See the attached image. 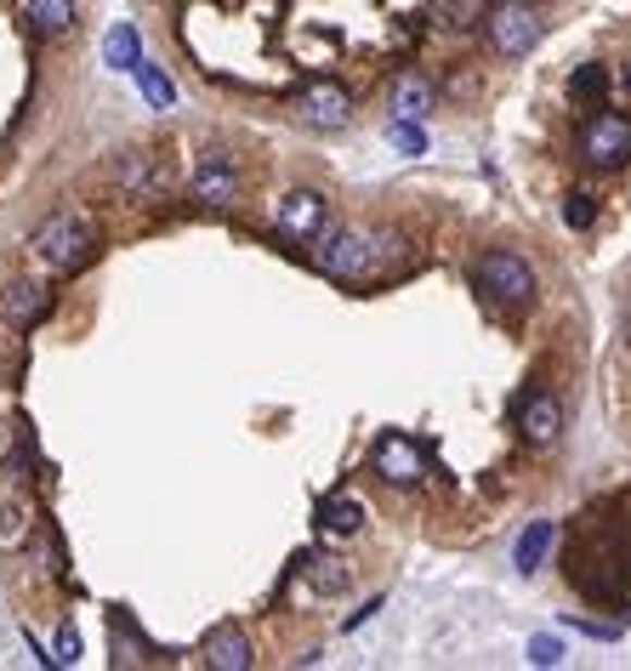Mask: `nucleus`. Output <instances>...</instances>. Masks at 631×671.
<instances>
[{
	"instance_id": "nucleus-1",
	"label": "nucleus",
	"mask_w": 631,
	"mask_h": 671,
	"mask_svg": "<svg viewBox=\"0 0 631 671\" xmlns=\"http://www.w3.org/2000/svg\"><path fill=\"white\" fill-rule=\"evenodd\" d=\"M404 239L398 234H375V228H336L313 245V262L319 273H331L342 285H364V279H382V273L398 262Z\"/></svg>"
},
{
	"instance_id": "nucleus-2",
	"label": "nucleus",
	"mask_w": 631,
	"mask_h": 671,
	"mask_svg": "<svg viewBox=\"0 0 631 671\" xmlns=\"http://www.w3.org/2000/svg\"><path fill=\"white\" fill-rule=\"evenodd\" d=\"M472 285L500 308H523L529 296H535V268H529L518 251H484L472 268Z\"/></svg>"
},
{
	"instance_id": "nucleus-3",
	"label": "nucleus",
	"mask_w": 631,
	"mask_h": 671,
	"mask_svg": "<svg viewBox=\"0 0 631 671\" xmlns=\"http://www.w3.org/2000/svg\"><path fill=\"white\" fill-rule=\"evenodd\" d=\"M86 245H91V228H86V216H74V211H58V216H46L35 228V257L46 268H58V273L81 262Z\"/></svg>"
},
{
	"instance_id": "nucleus-4",
	"label": "nucleus",
	"mask_w": 631,
	"mask_h": 671,
	"mask_svg": "<svg viewBox=\"0 0 631 671\" xmlns=\"http://www.w3.org/2000/svg\"><path fill=\"white\" fill-rule=\"evenodd\" d=\"M370 472L382 484H421L426 479V456H421V444L416 438H404V433H382L375 438V450H370Z\"/></svg>"
},
{
	"instance_id": "nucleus-5",
	"label": "nucleus",
	"mask_w": 631,
	"mask_h": 671,
	"mask_svg": "<svg viewBox=\"0 0 631 671\" xmlns=\"http://www.w3.org/2000/svg\"><path fill=\"white\" fill-rule=\"evenodd\" d=\"M580 154L603 171L626 165L631 160V114H592L586 132H580Z\"/></svg>"
},
{
	"instance_id": "nucleus-6",
	"label": "nucleus",
	"mask_w": 631,
	"mask_h": 671,
	"mask_svg": "<svg viewBox=\"0 0 631 671\" xmlns=\"http://www.w3.org/2000/svg\"><path fill=\"white\" fill-rule=\"evenodd\" d=\"M535 40H541V17L529 12V7L507 0V7L490 12V46H495V58H529V52H535Z\"/></svg>"
},
{
	"instance_id": "nucleus-7",
	"label": "nucleus",
	"mask_w": 631,
	"mask_h": 671,
	"mask_svg": "<svg viewBox=\"0 0 631 671\" xmlns=\"http://www.w3.org/2000/svg\"><path fill=\"white\" fill-rule=\"evenodd\" d=\"M296 120H301V126H313V132H342L347 120H352V97H347V86H336V80L301 86V97H296Z\"/></svg>"
},
{
	"instance_id": "nucleus-8",
	"label": "nucleus",
	"mask_w": 631,
	"mask_h": 671,
	"mask_svg": "<svg viewBox=\"0 0 631 671\" xmlns=\"http://www.w3.org/2000/svg\"><path fill=\"white\" fill-rule=\"evenodd\" d=\"M17 472H23V456H12L7 467H0V546H17L35 530V501L23 495Z\"/></svg>"
},
{
	"instance_id": "nucleus-9",
	"label": "nucleus",
	"mask_w": 631,
	"mask_h": 671,
	"mask_svg": "<svg viewBox=\"0 0 631 671\" xmlns=\"http://www.w3.org/2000/svg\"><path fill=\"white\" fill-rule=\"evenodd\" d=\"M273 228H280L285 239H296V245L319 239V234H324V194H313V188H290L285 200L273 206Z\"/></svg>"
},
{
	"instance_id": "nucleus-10",
	"label": "nucleus",
	"mask_w": 631,
	"mask_h": 671,
	"mask_svg": "<svg viewBox=\"0 0 631 671\" xmlns=\"http://www.w3.org/2000/svg\"><path fill=\"white\" fill-rule=\"evenodd\" d=\"M46 313H52V285H46V279H12L7 296H0V319H7L12 331L40 325Z\"/></svg>"
},
{
	"instance_id": "nucleus-11",
	"label": "nucleus",
	"mask_w": 631,
	"mask_h": 671,
	"mask_svg": "<svg viewBox=\"0 0 631 671\" xmlns=\"http://www.w3.org/2000/svg\"><path fill=\"white\" fill-rule=\"evenodd\" d=\"M518 433H523V444H535V450L558 444V433H564V405L552 399V393H523V399H518Z\"/></svg>"
},
{
	"instance_id": "nucleus-12",
	"label": "nucleus",
	"mask_w": 631,
	"mask_h": 671,
	"mask_svg": "<svg viewBox=\"0 0 631 671\" xmlns=\"http://www.w3.org/2000/svg\"><path fill=\"white\" fill-rule=\"evenodd\" d=\"M387 103H393V120H426V114H433V103H438V91H433V80H426V74L404 69V74H393Z\"/></svg>"
},
{
	"instance_id": "nucleus-13",
	"label": "nucleus",
	"mask_w": 631,
	"mask_h": 671,
	"mask_svg": "<svg viewBox=\"0 0 631 671\" xmlns=\"http://www.w3.org/2000/svg\"><path fill=\"white\" fill-rule=\"evenodd\" d=\"M206 666H216V671H245V666H250V637H245L239 626H216V632L206 637Z\"/></svg>"
},
{
	"instance_id": "nucleus-14",
	"label": "nucleus",
	"mask_w": 631,
	"mask_h": 671,
	"mask_svg": "<svg viewBox=\"0 0 631 671\" xmlns=\"http://www.w3.org/2000/svg\"><path fill=\"white\" fill-rule=\"evenodd\" d=\"M552 540H558V524H552V518H535V524L518 535V546H512L518 575H535V569L546 563V552H552Z\"/></svg>"
},
{
	"instance_id": "nucleus-15",
	"label": "nucleus",
	"mask_w": 631,
	"mask_h": 671,
	"mask_svg": "<svg viewBox=\"0 0 631 671\" xmlns=\"http://www.w3.org/2000/svg\"><path fill=\"white\" fill-rule=\"evenodd\" d=\"M194 200H206V206H228L234 200V171H228V154H222V148L206 154V171L194 177Z\"/></svg>"
},
{
	"instance_id": "nucleus-16",
	"label": "nucleus",
	"mask_w": 631,
	"mask_h": 671,
	"mask_svg": "<svg viewBox=\"0 0 631 671\" xmlns=\"http://www.w3.org/2000/svg\"><path fill=\"white\" fill-rule=\"evenodd\" d=\"M23 23H29V35L52 40L74 23V0H23Z\"/></svg>"
},
{
	"instance_id": "nucleus-17",
	"label": "nucleus",
	"mask_w": 631,
	"mask_h": 671,
	"mask_svg": "<svg viewBox=\"0 0 631 671\" xmlns=\"http://www.w3.org/2000/svg\"><path fill=\"white\" fill-rule=\"evenodd\" d=\"M319 524L331 535H359L364 530V501H359V495H324V501H319Z\"/></svg>"
},
{
	"instance_id": "nucleus-18",
	"label": "nucleus",
	"mask_w": 631,
	"mask_h": 671,
	"mask_svg": "<svg viewBox=\"0 0 631 671\" xmlns=\"http://www.w3.org/2000/svg\"><path fill=\"white\" fill-rule=\"evenodd\" d=\"M109 637H114V666H143V660H148V643H143L137 620L125 614V609L109 620Z\"/></svg>"
},
{
	"instance_id": "nucleus-19",
	"label": "nucleus",
	"mask_w": 631,
	"mask_h": 671,
	"mask_svg": "<svg viewBox=\"0 0 631 671\" xmlns=\"http://www.w3.org/2000/svg\"><path fill=\"white\" fill-rule=\"evenodd\" d=\"M132 74H137V86H143V97H148V109H160V114H165V109L176 103V86H171V74H165L160 63H148V58H143Z\"/></svg>"
},
{
	"instance_id": "nucleus-20",
	"label": "nucleus",
	"mask_w": 631,
	"mask_h": 671,
	"mask_svg": "<svg viewBox=\"0 0 631 671\" xmlns=\"http://www.w3.org/2000/svg\"><path fill=\"white\" fill-rule=\"evenodd\" d=\"M103 58H109V69H137V63H143V40H137L132 23H114V29H109Z\"/></svg>"
},
{
	"instance_id": "nucleus-21",
	"label": "nucleus",
	"mask_w": 631,
	"mask_h": 671,
	"mask_svg": "<svg viewBox=\"0 0 631 671\" xmlns=\"http://www.w3.org/2000/svg\"><path fill=\"white\" fill-rule=\"evenodd\" d=\"M603 91H609V74H603L597 63H580L569 74V97H574V103H597Z\"/></svg>"
},
{
	"instance_id": "nucleus-22",
	"label": "nucleus",
	"mask_w": 631,
	"mask_h": 671,
	"mask_svg": "<svg viewBox=\"0 0 631 671\" xmlns=\"http://www.w3.org/2000/svg\"><path fill=\"white\" fill-rule=\"evenodd\" d=\"M301 569H308V581L319 586V592H342L352 575H347V563H336V558H301Z\"/></svg>"
},
{
	"instance_id": "nucleus-23",
	"label": "nucleus",
	"mask_w": 631,
	"mask_h": 671,
	"mask_svg": "<svg viewBox=\"0 0 631 671\" xmlns=\"http://www.w3.org/2000/svg\"><path fill=\"white\" fill-rule=\"evenodd\" d=\"M387 137H393L398 154H426V132H421V120H393Z\"/></svg>"
},
{
	"instance_id": "nucleus-24",
	"label": "nucleus",
	"mask_w": 631,
	"mask_h": 671,
	"mask_svg": "<svg viewBox=\"0 0 631 671\" xmlns=\"http://www.w3.org/2000/svg\"><path fill=\"white\" fill-rule=\"evenodd\" d=\"M438 17L449 29H472V23L484 17V7H478V0H438Z\"/></svg>"
},
{
	"instance_id": "nucleus-25",
	"label": "nucleus",
	"mask_w": 631,
	"mask_h": 671,
	"mask_svg": "<svg viewBox=\"0 0 631 671\" xmlns=\"http://www.w3.org/2000/svg\"><path fill=\"white\" fill-rule=\"evenodd\" d=\"M592 216H597V206H592V194H569V200H564V222H569V228H592Z\"/></svg>"
},
{
	"instance_id": "nucleus-26",
	"label": "nucleus",
	"mask_w": 631,
	"mask_h": 671,
	"mask_svg": "<svg viewBox=\"0 0 631 671\" xmlns=\"http://www.w3.org/2000/svg\"><path fill=\"white\" fill-rule=\"evenodd\" d=\"M564 626H574V632H586V637H597V643H615L626 626H620V620H580V614H569L564 620Z\"/></svg>"
},
{
	"instance_id": "nucleus-27",
	"label": "nucleus",
	"mask_w": 631,
	"mask_h": 671,
	"mask_svg": "<svg viewBox=\"0 0 631 671\" xmlns=\"http://www.w3.org/2000/svg\"><path fill=\"white\" fill-rule=\"evenodd\" d=\"M529 666H564V643L558 637H529Z\"/></svg>"
},
{
	"instance_id": "nucleus-28",
	"label": "nucleus",
	"mask_w": 631,
	"mask_h": 671,
	"mask_svg": "<svg viewBox=\"0 0 631 671\" xmlns=\"http://www.w3.org/2000/svg\"><path fill=\"white\" fill-rule=\"evenodd\" d=\"M58 666H81V632L74 626L58 632Z\"/></svg>"
},
{
	"instance_id": "nucleus-29",
	"label": "nucleus",
	"mask_w": 631,
	"mask_h": 671,
	"mask_svg": "<svg viewBox=\"0 0 631 671\" xmlns=\"http://www.w3.org/2000/svg\"><path fill=\"white\" fill-rule=\"evenodd\" d=\"M626 91H631V69H626Z\"/></svg>"
},
{
	"instance_id": "nucleus-30",
	"label": "nucleus",
	"mask_w": 631,
	"mask_h": 671,
	"mask_svg": "<svg viewBox=\"0 0 631 671\" xmlns=\"http://www.w3.org/2000/svg\"><path fill=\"white\" fill-rule=\"evenodd\" d=\"M626 341H631V319H626Z\"/></svg>"
}]
</instances>
